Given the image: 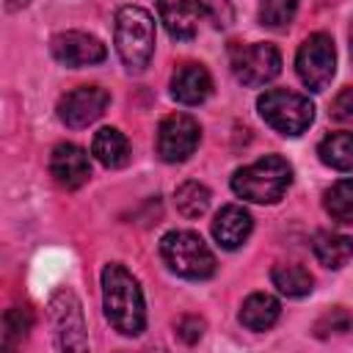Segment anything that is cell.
Wrapping results in <instances>:
<instances>
[{"label":"cell","instance_id":"cell-24","mask_svg":"<svg viewBox=\"0 0 353 353\" xmlns=\"http://www.w3.org/2000/svg\"><path fill=\"white\" fill-rule=\"evenodd\" d=\"M298 11V0H262V8H259V22L265 28H273V30H281L292 22Z\"/></svg>","mask_w":353,"mask_h":353},{"label":"cell","instance_id":"cell-9","mask_svg":"<svg viewBox=\"0 0 353 353\" xmlns=\"http://www.w3.org/2000/svg\"><path fill=\"white\" fill-rule=\"evenodd\" d=\"M50 320L55 328V339L58 347L63 350H85L88 339H85V323H83V309L80 301L74 298L72 290H58L50 298Z\"/></svg>","mask_w":353,"mask_h":353},{"label":"cell","instance_id":"cell-22","mask_svg":"<svg viewBox=\"0 0 353 353\" xmlns=\"http://www.w3.org/2000/svg\"><path fill=\"white\" fill-rule=\"evenodd\" d=\"M210 199H212L210 190L201 182H193V179L182 182L176 188V193H174V204L185 218H201L207 212V207H210Z\"/></svg>","mask_w":353,"mask_h":353},{"label":"cell","instance_id":"cell-23","mask_svg":"<svg viewBox=\"0 0 353 353\" xmlns=\"http://www.w3.org/2000/svg\"><path fill=\"white\" fill-rule=\"evenodd\" d=\"M30 325H33V312L28 306H11V309H6V314H3V342H6V347L19 345L28 336Z\"/></svg>","mask_w":353,"mask_h":353},{"label":"cell","instance_id":"cell-14","mask_svg":"<svg viewBox=\"0 0 353 353\" xmlns=\"http://www.w3.org/2000/svg\"><path fill=\"white\" fill-rule=\"evenodd\" d=\"M251 229H254V221H251L248 210H243L240 204H226V207H221V212H218L215 221H212V237H215L218 245L226 248V251L240 248V245L248 240Z\"/></svg>","mask_w":353,"mask_h":353},{"label":"cell","instance_id":"cell-11","mask_svg":"<svg viewBox=\"0 0 353 353\" xmlns=\"http://www.w3.org/2000/svg\"><path fill=\"white\" fill-rule=\"evenodd\" d=\"M50 50H52V58H55L58 63L72 66V69L102 63L105 55H108L105 44H102L97 36L83 33V30H66V33L52 36Z\"/></svg>","mask_w":353,"mask_h":353},{"label":"cell","instance_id":"cell-12","mask_svg":"<svg viewBox=\"0 0 353 353\" xmlns=\"http://www.w3.org/2000/svg\"><path fill=\"white\" fill-rule=\"evenodd\" d=\"M50 174L61 188L74 190L88 182L91 160L85 154V149H80L77 143H58L50 154Z\"/></svg>","mask_w":353,"mask_h":353},{"label":"cell","instance_id":"cell-21","mask_svg":"<svg viewBox=\"0 0 353 353\" xmlns=\"http://www.w3.org/2000/svg\"><path fill=\"white\" fill-rule=\"evenodd\" d=\"M323 207L331 215V221L342 226H353V179L334 182L323 196Z\"/></svg>","mask_w":353,"mask_h":353},{"label":"cell","instance_id":"cell-2","mask_svg":"<svg viewBox=\"0 0 353 353\" xmlns=\"http://www.w3.org/2000/svg\"><path fill=\"white\" fill-rule=\"evenodd\" d=\"M292 182V165L279 154H265L251 165H243L232 176L234 196L254 204H276Z\"/></svg>","mask_w":353,"mask_h":353},{"label":"cell","instance_id":"cell-27","mask_svg":"<svg viewBox=\"0 0 353 353\" xmlns=\"http://www.w3.org/2000/svg\"><path fill=\"white\" fill-rule=\"evenodd\" d=\"M176 334H179L188 345H193V342H196V339H201V334H204V320H201V317L188 314V317H182V320L176 323Z\"/></svg>","mask_w":353,"mask_h":353},{"label":"cell","instance_id":"cell-29","mask_svg":"<svg viewBox=\"0 0 353 353\" xmlns=\"http://www.w3.org/2000/svg\"><path fill=\"white\" fill-rule=\"evenodd\" d=\"M350 58H353V25H350Z\"/></svg>","mask_w":353,"mask_h":353},{"label":"cell","instance_id":"cell-28","mask_svg":"<svg viewBox=\"0 0 353 353\" xmlns=\"http://www.w3.org/2000/svg\"><path fill=\"white\" fill-rule=\"evenodd\" d=\"M28 0H8V8H19V6H25Z\"/></svg>","mask_w":353,"mask_h":353},{"label":"cell","instance_id":"cell-8","mask_svg":"<svg viewBox=\"0 0 353 353\" xmlns=\"http://www.w3.org/2000/svg\"><path fill=\"white\" fill-rule=\"evenodd\" d=\"M232 72L243 85H265L281 72V55L273 44L256 41L248 47H237L232 52Z\"/></svg>","mask_w":353,"mask_h":353},{"label":"cell","instance_id":"cell-15","mask_svg":"<svg viewBox=\"0 0 353 353\" xmlns=\"http://www.w3.org/2000/svg\"><path fill=\"white\" fill-rule=\"evenodd\" d=\"M212 94V77L201 63H182L171 77V97L182 105H201Z\"/></svg>","mask_w":353,"mask_h":353},{"label":"cell","instance_id":"cell-19","mask_svg":"<svg viewBox=\"0 0 353 353\" xmlns=\"http://www.w3.org/2000/svg\"><path fill=\"white\" fill-rule=\"evenodd\" d=\"M317 154L336 171H353V132H331L320 141Z\"/></svg>","mask_w":353,"mask_h":353},{"label":"cell","instance_id":"cell-3","mask_svg":"<svg viewBox=\"0 0 353 353\" xmlns=\"http://www.w3.org/2000/svg\"><path fill=\"white\" fill-rule=\"evenodd\" d=\"M116 50L130 72H143L154 55V19L141 6H121L116 14Z\"/></svg>","mask_w":353,"mask_h":353},{"label":"cell","instance_id":"cell-26","mask_svg":"<svg viewBox=\"0 0 353 353\" xmlns=\"http://www.w3.org/2000/svg\"><path fill=\"white\" fill-rule=\"evenodd\" d=\"M331 119L342 124H353V88H342L331 102Z\"/></svg>","mask_w":353,"mask_h":353},{"label":"cell","instance_id":"cell-4","mask_svg":"<svg viewBox=\"0 0 353 353\" xmlns=\"http://www.w3.org/2000/svg\"><path fill=\"white\" fill-rule=\"evenodd\" d=\"M160 256L168 265V270H174L182 279H190V281L210 279L215 273V265H218L215 254L201 240V234H196L190 229H174V232L163 234Z\"/></svg>","mask_w":353,"mask_h":353},{"label":"cell","instance_id":"cell-16","mask_svg":"<svg viewBox=\"0 0 353 353\" xmlns=\"http://www.w3.org/2000/svg\"><path fill=\"white\" fill-rule=\"evenodd\" d=\"M312 251L317 256L320 265L331 268V270H339L350 262L353 256V240L347 234H339V232H317L314 240H312Z\"/></svg>","mask_w":353,"mask_h":353},{"label":"cell","instance_id":"cell-17","mask_svg":"<svg viewBox=\"0 0 353 353\" xmlns=\"http://www.w3.org/2000/svg\"><path fill=\"white\" fill-rule=\"evenodd\" d=\"M91 154L105 168H121L130 160V141L116 127H102L91 141Z\"/></svg>","mask_w":353,"mask_h":353},{"label":"cell","instance_id":"cell-1","mask_svg":"<svg viewBox=\"0 0 353 353\" xmlns=\"http://www.w3.org/2000/svg\"><path fill=\"white\" fill-rule=\"evenodd\" d=\"M102 309L108 323L124 336H138L146 325L143 292L132 273L119 262L102 268Z\"/></svg>","mask_w":353,"mask_h":353},{"label":"cell","instance_id":"cell-5","mask_svg":"<svg viewBox=\"0 0 353 353\" xmlns=\"http://www.w3.org/2000/svg\"><path fill=\"white\" fill-rule=\"evenodd\" d=\"M256 110L281 135H301L309 130L314 119V105L309 97L287 91V88H270L256 99Z\"/></svg>","mask_w":353,"mask_h":353},{"label":"cell","instance_id":"cell-10","mask_svg":"<svg viewBox=\"0 0 353 353\" xmlns=\"http://www.w3.org/2000/svg\"><path fill=\"white\" fill-rule=\"evenodd\" d=\"M110 102V94L99 85H77L72 88L69 94L61 97L58 102V119L72 127V130H80V127H88L91 121H97L105 108Z\"/></svg>","mask_w":353,"mask_h":353},{"label":"cell","instance_id":"cell-18","mask_svg":"<svg viewBox=\"0 0 353 353\" xmlns=\"http://www.w3.org/2000/svg\"><path fill=\"white\" fill-rule=\"evenodd\" d=\"M281 314V306L273 295L268 292H254L243 301V309H240V323L248 328V331H268Z\"/></svg>","mask_w":353,"mask_h":353},{"label":"cell","instance_id":"cell-25","mask_svg":"<svg viewBox=\"0 0 353 353\" xmlns=\"http://www.w3.org/2000/svg\"><path fill=\"white\" fill-rule=\"evenodd\" d=\"M350 328V314L342 309V306H334L331 312H325L317 323H314V331L317 336H328V334H345Z\"/></svg>","mask_w":353,"mask_h":353},{"label":"cell","instance_id":"cell-6","mask_svg":"<svg viewBox=\"0 0 353 353\" xmlns=\"http://www.w3.org/2000/svg\"><path fill=\"white\" fill-rule=\"evenodd\" d=\"M336 69V50L328 33H312L303 39L295 55V72L309 91H325Z\"/></svg>","mask_w":353,"mask_h":353},{"label":"cell","instance_id":"cell-13","mask_svg":"<svg viewBox=\"0 0 353 353\" xmlns=\"http://www.w3.org/2000/svg\"><path fill=\"white\" fill-rule=\"evenodd\" d=\"M160 22L174 39H193L207 14L204 0H157Z\"/></svg>","mask_w":353,"mask_h":353},{"label":"cell","instance_id":"cell-7","mask_svg":"<svg viewBox=\"0 0 353 353\" xmlns=\"http://www.w3.org/2000/svg\"><path fill=\"white\" fill-rule=\"evenodd\" d=\"M199 138H201V130L193 116L171 113L160 121L154 146H157V154L163 163H182L196 152Z\"/></svg>","mask_w":353,"mask_h":353},{"label":"cell","instance_id":"cell-20","mask_svg":"<svg viewBox=\"0 0 353 353\" xmlns=\"http://www.w3.org/2000/svg\"><path fill=\"white\" fill-rule=\"evenodd\" d=\"M270 279H273V284L279 287V292L287 295V298L309 295V292H312V284H314L312 273H309L303 265H292V262L276 265V268L270 270Z\"/></svg>","mask_w":353,"mask_h":353}]
</instances>
